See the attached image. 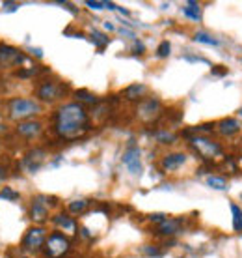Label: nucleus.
Wrapping results in <instances>:
<instances>
[{
    "instance_id": "1",
    "label": "nucleus",
    "mask_w": 242,
    "mask_h": 258,
    "mask_svg": "<svg viewBox=\"0 0 242 258\" xmlns=\"http://www.w3.org/2000/svg\"><path fill=\"white\" fill-rule=\"evenodd\" d=\"M52 120H54V133L64 141H75L89 129L88 110L78 101L64 103L54 112Z\"/></svg>"
},
{
    "instance_id": "2",
    "label": "nucleus",
    "mask_w": 242,
    "mask_h": 258,
    "mask_svg": "<svg viewBox=\"0 0 242 258\" xmlns=\"http://www.w3.org/2000/svg\"><path fill=\"white\" fill-rule=\"evenodd\" d=\"M6 110L10 120L15 122H26L32 116L41 112V105L36 99H28V97H12L6 103Z\"/></svg>"
},
{
    "instance_id": "3",
    "label": "nucleus",
    "mask_w": 242,
    "mask_h": 258,
    "mask_svg": "<svg viewBox=\"0 0 242 258\" xmlns=\"http://www.w3.org/2000/svg\"><path fill=\"white\" fill-rule=\"evenodd\" d=\"M188 144L199 157H203L205 161H210L218 155H222V146L218 142L210 141L209 137H190Z\"/></svg>"
},
{
    "instance_id": "4",
    "label": "nucleus",
    "mask_w": 242,
    "mask_h": 258,
    "mask_svg": "<svg viewBox=\"0 0 242 258\" xmlns=\"http://www.w3.org/2000/svg\"><path fill=\"white\" fill-rule=\"evenodd\" d=\"M71 249V241L67 236L62 232H52L51 236H47L43 251L47 258H64Z\"/></svg>"
},
{
    "instance_id": "5",
    "label": "nucleus",
    "mask_w": 242,
    "mask_h": 258,
    "mask_svg": "<svg viewBox=\"0 0 242 258\" xmlns=\"http://www.w3.org/2000/svg\"><path fill=\"white\" fill-rule=\"evenodd\" d=\"M58 204V199L56 197H43V195H39V197H34L32 204H30V219L34 223H45V221L49 219V206H56Z\"/></svg>"
},
{
    "instance_id": "6",
    "label": "nucleus",
    "mask_w": 242,
    "mask_h": 258,
    "mask_svg": "<svg viewBox=\"0 0 242 258\" xmlns=\"http://www.w3.org/2000/svg\"><path fill=\"white\" fill-rule=\"evenodd\" d=\"M45 241H47V230L43 226H32L26 230L21 247L28 252H38L45 247Z\"/></svg>"
},
{
    "instance_id": "7",
    "label": "nucleus",
    "mask_w": 242,
    "mask_h": 258,
    "mask_svg": "<svg viewBox=\"0 0 242 258\" xmlns=\"http://www.w3.org/2000/svg\"><path fill=\"white\" fill-rule=\"evenodd\" d=\"M64 94H65V86L62 83H56V81H43L36 88V96L43 103H54L56 99L64 97Z\"/></svg>"
},
{
    "instance_id": "8",
    "label": "nucleus",
    "mask_w": 242,
    "mask_h": 258,
    "mask_svg": "<svg viewBox=\"0 0 242 258\" xmlns=\"http://www.w3.org/2000/svg\"><path fill=\"white\" fill-rule=\"evenodd\" d=\"M26 62V54L21 49L8 43H0V70H10Z\"/></svg>"
},
{
    "instance_id": "9",
    "label": "nucleus",
    "mask_w": 242,
    "mask_h": 258,
    "mask_svg": "<svg viewBox=\"0 0 242 258\" xmlns=\"http://www.w3.org/2000/svg\"><path fill=\"white\" fill-rule=\"evenodd\" d=\"M160 110H162V105H160L159 99H155V97H146V99H142L140 105H138L136 114H138V118H140L142 122L151 123L159 118Z\"/></svg>"
},
{
    "instance_id": "10",
    "label": "nucleus",
    "mask_w": 242,
    "mask_h": 258,
    "mask_svg": "<svg viewBox=\"0 0 242 258\" xmlns=\"http://www.w3.org/2000/svg\"><path fill=\"white\" fill-rule=\"evenodd\" d=\"M142 152L140 148L131 142V146L125 150V154H123V163H125V167L129 168V172L133 176H140L142 174Z\"/></svg>"
},
{
    "instance_id": "11",
    "label": "nucleus",
    "mask_w": 242,
    "mask_h": 258,
    "mask_svg": "<svg viewBox=\"0 0 242 258\" xmlns=\"http://www.w3.org/2000/svg\"><path fill=\"white\" fill-rule=\"evenodd\" d=\"M17 135H21L23 139H36V137L41 135L43 131V123L38 122V120H26V122L17 123Z\"/></svg>"
},
{
    "instance_id": "12",
    "label": "nucleus",
    "mask_w": 242,
    "mask_h": 258,
    "mask_svg": "<svg viewBox=\"0 0 242 258\" xmlns=\"http://www.w3.org/2000/svg\"><path fill=\"white\" fill-rule=\"evenodd\" d=\"M45 150L41 148H36V150H30L28 154H26L25 161H23V165L26 167V170H30V172H36L41 165H43L45 161Z\"/></svg>"
},
{
    "instance_id": "13",
    "label": "nucleus",
    "mask_w": 242,
    "mask_h": 258,
    "mask_svg": "<svg viewBox=\"0 0 242 258\" xmlns=\"http://www.w3.org/2000/svg\"><path fill=\"white\" fill-rule=\"evenodd\" d=\"M186 163V154L183 152H175V154H168L164 155V159L160 161V167L164 168L166 172H173V170H177L181 165H185Z\"/></svg>"
},
{
    "instance_id": "14",
    "label": "nucleus",
    "mask_w": 242,
    "mask_h": 258,
    "mask_svg": "<svg viewBox=\"0 0 242 258\" xmlns=\"http://www.w3.org/2000/svg\"><path fill=\"white\" fill-rule=\"evenodd\" d=\"M183 226V219H166L164 223H160L157 226V234L159 236H173V234L181 232Z\"/></svg>"
},
{
    "instance_id": "15",
    "label": "nucleus",
    "mask_w": 242,
    "mask_h": 258,
    "mask_svg": "<svg viewBox=\"0 0 242 258\" xmlns=\"http://www.w3.org/2000/svg\"><path fill=\"white\" fill-rule=\"evenodd\" d=\"M146 94H147V86L146 84H131L127 86L125 90H123V97L129 99V101H140V99H146Z\"/></svg>"
},
{
    "instance_id": "16",
    "label": "nucleus",
    "mask_w": 242,
    "mask_h": 258,
    "mask_svg": "<svg viewBox=\"0 0 242 258\" xmlns=\"http://www.w3.org/2000/svg\"><path fill=\"white\" fill-rule=\"evenodd\" d=\"M216 125H218V131H220L223 137H233L240 131V123H238L236 118H223Z\"/></svg>"
},
{
    "instance_id": "17",
    "label": "nucleus",
    "mask_w": 242,
    "mask_h": 258,
    "mask_svg": "<svg viewBox=\"0 0 242 258\" xmlns=\"http://www.w3.org/2000/svg\"><path fill=\"white\" fill-rule=\"evenodd\" d=\"M52 223H54L56 226H62L64 230H69V232H75V230H77V223H75V219L65 212L56 213V215L52 217Z\"/></svg>"
},
{
    "instance_id": "18",
    "label": "nucleus",
    "mask_w": 242,
    "mask_h": 258,
    "mask_svg": "<svg viewBox=\"0 0 242 258\" xmlns=\"http://www.w3.org/2000/svg\"><path fill=\"white\" fill-rule=\"evenodd\" d=\"M185 15L188 17V19L196 21V23H199L201 21V8H199V4L196 2V0H190V2H186L185 6Z\"/></svg>"
},
{
    "instance_id": "19",
    "label": "nucleus",
    "mask_w": 242,
    "mask_h": 258,
    "mask_svg": "<svg viewBox=\"0 0 242 258\" xmlns=\"http://www.w3.org/2000/svg\"><path fill=\"white\" fill-rule=\"evenodd\" d=\"M75 97H77L78 103H84V105L99 103V97H97L95 94H91L89 90H75Z\"/></svg>"
},
{
    "instance_id": "20",
    "label": "nucleus",
    "mask_w": 242,
    "mask_h": 258,
    "mask_svg": "<svg viewBox=\"0 0 242 258\" xmlns=\"http://www.w3.org/2000/svg\"><path fill=\"white\" fill-rule=\"evenodd\" d=\"M229 208H231V213H233V230H235V232H242V210H240V206L235 204V202H231Z\"/></svg>"
},
{
    "instance_id": "21",
    "label": "nucleus",
    "mask_w": 242,
    "mask_h": 258,
    "mask_svg": "<svg viewBox=\"0 0 242 258\" xmlns=\"http://www.w3.org/2000/svg\"><path fill=\"white\" fill-rule=\"evenodd\" d=\"M214 129V123H201V125H196V127H188L183 131V135L185 137H196L198 133H210Z\"/></svg>"
},
{
    "instance_id": "22",
    "label": "nucleus",
    "mask_w": 242,
    "mask_h": 258,
    "mask_svg": "<svg viewBox=\"0 0 242 258\" xmlns=\"http://www.w3.org/2000/svg\"><path fill=\"white\" fill-rule=\"evenodd\" d=\"M153 137L157 139V142H160V144H173V142L177 141V135H173V133H170V131H164V129L155 131Z\"/></svg>"
},
{
    "instance_id": "23",
    "label": "nucleus",
    "mask_w": 242,
    "mask_h": 258,
    "mask_svg": "<svg viewBox=\"0 0 242 258\" xmlns=\"http://www.w3.org/2000/svg\"><path fill=\"white\" fill-rule=\"evenodd\" d=\"M207 185L212 189H218V191H225L227 189V181L222 176H209L207 178Z\"/></svg>"
},
{
    "instance_id": "24",
    "label": "nucleus",
    "mask_w": 242,
    "mask_h": 258,
    "mask_svg": "<svg viewBox=\"0 0 242 258\" xmlns=\"http://www.w3.org/2000/svg\"><path fill=\"white\" fill-rule=\"evenodd\" d=\"M88 206H89V200H73V202H69L67 210L71 213H82L88 210Z\"/></svg>"
},
{
    "instance_id": "25",
    "label": "nucleus",
    "mask_w": 242,
    "mask_h": 258,
    "mask_svg": "<svg viewBox=\"0 0 242 258\" xmlns=\"http://www.w3.org/2000/svg\"><path fill=\"white\" fill-rule=\"evenodd\" d=\"M91 39H93V43H95L99 49H104V47L110 43L108 36H104L102 32H97V30H93V32H91Z\"/></svg>"
},
{
    "instance_id": "26",
    "label": "nucleus",
    "mask_w": 242,
    "mask_h": 258,
    "mask_svg": "<svg viewBox=\"0 0 242 258\" xmlns=\"http://www.w3.org/2000/svg\"><path fill=\"white\" fill-rule=\"evenodd\" d=\"M194 41H198V43H207V45H214V47L220 45V41L214 38H210L207 32H198L196 36H194Z\"/></svg>"
},
{
    "instance_id": "27",
    "label": "nucleus",
    "mask_w": 242,
    "mask_h": 258,
    "mask_svg": "<svg viewBox=\"0 0 242 258\" xmlns=\"http://www.w3.org/2000/svg\"><path fill=\"white\" fill-rule=\"evenodd\" d=\"M19 200V193L12 189L10 185H4V187L0 189V200Z\"/></svg>"
},
{
    "instance_id": "28",
    "label": "nucleus",
    "mask_w": 242,
    "mask_h": 258,
    "mask_svg": "<svg viewBox=\"0 0 242 258\" xmlns=\"http://www.w3.org/2000/svg\"><path fill=\"white\" fill-rule=\"evenodd\" d=\"M170 51H172V43L166 39V41H162L159 45V49H157V56L159 58H166V56H170Z\"/></svg>"
},
{
    "instance_id": "29",
    "label": "nucleus",
    "mask_w": 242,
    "mask_h": 258,
    "mask_svg": "<svg viewBox=\"0 0 242 258\" xmlns=\"http://www.w3.org/2000/svg\"><path fill=\"white\" fill-rule=\"evenodd\" d=\"M140 252H144V254H147V256H162V251L155 245H144L140 249Z\"/></svg>"
},
{
    "instance_id": "30",
    "label": "nucleus",
    "mask_w": 242,
    "mask_h": 258,
    "mask_svg": "<svg viewBox=\"0 0 242 258\" xmlns=\"http://www.w3.org/2000/svg\"><path fill=\"white\" fill-rule=\"evenodd\" d=\"M168 219V217H166L164 213H153V215H149V221H151V223H164V221Z\"/></svg>"
},
{
    "instance_id": "31",
    "label": "nucleus",
    "mask_w": 242,
    "mask_h": 258,
    "mask_svg": "<svg viewBox=\"0 0 242 258\" xmlns=\"http://www.w3.org/2000/svg\"><path fill=\"white\" fill-rule=\"evenodd\" d=\"M144 52H146V45L140 39H134V54H144Z\"/></svg>"
},
{
    "instance_id": "32",
    "label": "nucleus",
    "mask_w": 242,
    "mask_h": 258,
    "mask_svg": "<svg viewBox=\"0 0 242 258\" xmlns=\"http://www.w3.org/2000/svg\"><path fill=\"white\" fill-rule=\"evenodd\" d=\"M86 6H88L89 10H102L104 4H102V2H93V0H86Z\"/></svg>"
},
{
    "instance_id": "33",
    "label": "nucleus",
    "mask_w": 242,
    "mask_h": 258,
    "mask_svg": "<svg viewBox=\"0 0 242 258\" xmlns=\"http://www.w3.org/2000/svg\"><path fill=\"white\" fill-rule=\"evenodd\" d=\"M6 178H8V168H6V165L0 163V181H4Z\"/></svg>"
},
{
    "instance_id": "34",
    "label": "nucleus",
    "mask_w": 242,
    "mask_h": 258,
    "mask_svg": "<svg viewBox=\"0 0 242 258\" xmlns=\"http://www.w3.org/2000/svg\"><path fill=\"white\" fill-rule=\"evenodd\" d=\"M227 71L223 70V68H212V75H225Z\"/></svg>"
},
{
    "instance_id": "35",
    "label": "nucleus",
    "mask_w": 242,
    "mask_h": 258,
    "mask_svg": "<svg viewBox=\"0 0 242 258\" xmlns=\"http://www.w3.org/2000/svg\"><path fill=\"white\" fill-rule=\"evenodd\" d=\"M123 36H127V38H133V39H136V36H134V32H131V30H125V28H121L119 30Z\"/></svg>"
},
{
    "instance_id": "36",
    "label": "nucleus",
    "mask_w": 242,
    "mask_h": 258,
    "mask_svg": "<svg viewBox=\"0 0 242 258\" xmlns=\"http://www.w3.org/2000/svg\"><path fill=\"white\" fill-rule=\"evenodd\" d=\"M102 4H104V8H108V10H117V6L112 4V2H102Z\"/></svg>"
},
{
    "instance_id": "37",
    "label": "nucleus",
    "mask_w": 242,
    "mask_h": 258,
    "mask_svg": "<svg viewBox=\"0 0 242 258\" xmlns=\"http://www.w3.org/2000/svg\"><path fill=\"white\" fill-rule=\"evenodd\" d=\"M104 28H106V30H114V25H112V23H104Z\"/></svg>"
},
{
    "instance_id": "38",
    "label": "nucleus",
    "mask_w": 242,
    "mask_h": 258,
    "mask_svg": "<svg viewBox=\"0 0 242 258\" xmlns=\"http://www.w3.org/2000/svg\"><path fill=\"white\" fill-rule=\"evenodd\" d=\"M8 129H6V125H4V123L0 122V133H6Z\"/></svg>"
},
{
    "instance_id": "39",
    "label": "nucleus",
    "mask_w": 242,
    "mask_h": 258,
    "mask_svg": "<svg viewBox=\"0 0 242 258\" xmlns=\"http://www.w3.org/2000/svg\"><path fill=\"white\" fill-rule=\"evenodd\" d=\"M117 12L123 13V15H129V12H127V10H123V8H117Z\"/></svg>"
},
{
    "instance_id": "40",
    "label": "nucleus",
    "mask_w": 242,
    "mask_h": 258,
    "mask_svg": "<svg viewBox=\"0 0 242 258\" xmlns=\"http://www.w3.org/2000/svg\"><path fill=\"white\" fill-rule=\"evenodd\" d=\"M238 118H240V120H242V109L238 110Z\"/></svg>"
},
{
    "instance_id": "41",
    "label": "nucleus",
    "mask_w": 242,
    "mask_h": 258,
    "mask_svg": "<svg viewBox=\"0 0 242 258\" xmlns=\"http://www.w3.org/2000/svg\"><path fill=\"white\" fill-rule=\"evenodd\" d=\"M240 197H242V195H240Z\"/></svg>"
}]
</instances>
